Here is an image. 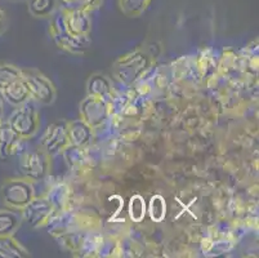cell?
<instances>
[{
  "label": "cell",
  "mask_w": 259,
  "mask_h": 258,
  "mask_svg": "<svg viewBox=\"0 0 259 258\" xmlns=\"http://www.w3.org/2000/svg\"><path fill=\"white\" fill-rule=\"evenodd\" d=\"M22 216L15 209H0V236L15 235L20 229Z\"/></svg>",
  "instance_id": "16"
},
{
  "label": "cell",
  "mask_w": 259,
  "mask_h": 258,
  "mask_svg": "<svg viewBox=\"0 0 259 258\" xmlns=\"http://www.w3.org/2000/svg\"><path fill=\"white\" fill-rule=\"evenodd\" d=\"M111 115V106L105 99L87 96L80 103V117L93 129L102 127Z\"/></svg>",
  "instance_id": "7"
},
{
  "label": "cell",
  "mask_w": 259,
  "mask_h": 258,
  "mask_svg": "<svg viewBox=\"0 0 259 258\" xmlns=\"http://www.w3.org/2000/svg\"><path fill=\"white\" fill-rule=\"evenodd\" d=\"M22 75V68L11 65V63L0 62V92L15 80L21 79Z\"/></svg>",
  "instance_id": "21"
},
{
  "label": "cell",
  "mask_w": 259,
  "mask_h": 258,
  "mask_svg": "<svg viewBox=\"0 0 259 258\" xmlns=\"http://www.w3.org/2000/svg\"><path fill=\"white\" fill-rule=\"evenodd\" d=\"M49 34L58 48L71 54L85 53L92 44L91 38H77L67 31L65 25V11L60 7L52 14Z\"/></svg>",
  "instance_id": "2"
},
{
  "label": "cell",
  "mask_w": 259,
  "mask_h": 258,
  "mask_svg": "<svg viewBox=\"0 0 259 258\" xmlns=\"http://www.w3.org/2000/svg\"><path fill=\"white\" fill-rule=\"evenodd\" d=\"M35 196L34 185L30 179L9 178L0 188V199L9 209L22 210Z\"/></svg>",
  "instance_id": "4"
},
{
  "label": "cell",
  "mask_w": 259,
  "mask_h": 258,
  "mask_svg": "<svg viewBox=\"0 0 259 258\" xmlns=\"http://www.w3.org/2000/svg\"><path fill=\"white\" fill-rule=\"evenodd\" d=\"M87 92H88V96L105 99L108 103H111L114 99L112 82L102 74H93L89 78L87 82Z\"/></svg>",
  "instance_id": "13"
},
{
  "label": "cell",
  "mask_w": 259,
  "mask_h": 258,
  "mask_svg": "<svg viewBox=\"0 0 259 258\" xmlns=\"http://www.w3.org/2000/svg\"><path fill=\"white\" fill-rule=\"evenodd\" d=\"M152 65V56L143 49L124 54L112 66L114 77L124 85H133L143 78Z\"/></svg>",
  "instance_id": "1"
},
{
  "label": "cell",
  "mask_w": 259,
  "mask_h": 258,
  "mask_svg": "<svg viewBox=\"0 0 259 258\" xmlns=\"http://www.w3.org/2000/svg\"><path fill=\"white\" fill-rule=\"evenodd\" d=\"M23 141L25 139L16 136L9 129L8 125L6 123H3L2 124V129H0V159L6 160L8 158H11V156L22 153Z\"/></svg>",
  "instance_id": "12"
},
{
  "label": "cell",
  "mask_w": 259,
  "mask_h": 258,
  "mask_svg": "<svg viewBox=\"0 0 259 258\" xmlns=\"http://www.w3.org/2000/svg\"><path fill=\"white\" fill-rule=\"evenodd\" d=\"M7 25H8V21H7V14L3 9L0 8V35L3 34L7 30Z\"/></svg>",
  "instance_id": "25"
},
{
  "label": "cell",
  "mask_w": 259,
  "mask_h": 258,
  "mask_svg": "<svg viewBox=\"0 0 259 258\" xmlns=\"http://www.w3.org/2000/svg\"><path fill=\"white\" fill-rule=\"evenodd\" d=\"M152 0H117L119 9L126 17H140L147 11Z\"/></svg>",
  "instance_id": "19"
},
{
  "label": "cell",
  "mask_w": 259,
  "mask_h": 258,
  "mask_svg": "<svg viewBox=\"0 0 259 258\" xmlns=\"http://www.w3.org/2000/svg\"><path fill=\"white\" fill-rule=\"evenodd\" d=\"M84 148H77V146L69 145L63 150V156H65L66 163L72 169L80 168L85 162V155H84Z\"/></svg>",
  "instance_id": "22"
},
{
  "label": "cell",
  "mask_w": 259,
  "mask_h": 258,
  "mask_svg": "<svg viewBox=\"0 0 259 258\" xmlns=\"http://www.w3.org/2000/svg\"><path fill=\"white\" fill-rule=\"evenodd\" d=\"M65 25L67 31L74 36L89 38L92 31L91 13L85 11H65Z\"/></svg>",
  "instance_id": "10"
},
{
  "label": "cell",
  "mask_w": 259,
  "mask_h": 258,
  "mask_svg": "<svg viewBox=\"0 0 259 258\" xmlns=\"http://www.w3.org/2000/svg\"><path fill=\"white\" fill-rule=\"evenodd\" d=\"M148 212H150V217L155 222H161L164 219L166 212V205L165 200H164V198L161 195L152 196L151 200H150Z\"/></svg>",
  "instance_id": "23"
},
{
  "label": "cell",
  "mask_w": 259,
  "mask_h": 258,
  "mask_svg": "<svg viewBox=\"0 0 259 258\" xmlns=\"http://www.w3.org/2000/svg\"><path fill=\"white\" fill-rule=\"evenodd\" d=\"M22 79L30 93V99L40 105H51L56 101L57 91L51 79L37 70H22Z\"/></svg>",
  "instance_id": "6"
},
{
  "label": "cell",
  "mask_w": 259,
  "mask_h": 258,
  "mask_svg": "<svg viewBox=\"0 0 259 258\" xmlns=\"http://www.w3.org/2000/svg\"><path fill=\"white\" fill-rule=\"evenodd\" d=\"M67 133H69L70 145L85 148L93 139L94 129L80 118L67 123Z\"/></svg>",
  "instance_id": "11"
},
{
  "label": "cell",
  "mask_w": 259,
  "mask_h": 258,
  "mask_svg": "<svg viewBox=\"0 0 259 258\" xmlns=\"http://www.w3.org/2000/svg\"><path fill=\"white\" fill-rule=\"evenodd\" d=\"M58 7V0H27V11L35 18H51Z\"/></svg>",
  "instance_id": "18"
},
{
  "label": "cell",
  "mask_w": 259,
  "mask_h": 258,
  "mask_svg": "<svg viewBox=\"0 0 259 258\" xmlns=\"http://www.w3.org/2000/svg\"><path fill=\"white\" fill-rule=\"evenodd\" d=\"M30 252L13 235L0 236V258H27Z\"/></svg>",
  "instance_id": "15"
},
{
  "label": "cell",
  "mask_w": 259,
  "mask_h": 258,
  "mask_svg": "<svg viewBox=\"0 0 259 258\" xmlns=\"http://www.w3.org/2000/svg\"><path fill=\"white\" fill-rule=\"evenodd\" d=\"M70 145L69 133H67V122L58 120L48 125L46 133L40 142V146L49 156L60 155Z\"/></svg>",
  "instance_id": "9"
},
{
  "label": "cell",
  "mask_w": 259,
  "mask_h": 258,
  "mask_svg": "<svg viewBox=\"0 0 259 258\" xmlns=\"http://www.w3.org/2000/svg\"><path fill=\"white\" fill-rule=\"evenodd\" d=\"M54 213L56 210L47 196H41V198L34 196L31 202L21 210V216H22V221H25L30 227L39 229V227L47 226V224L54 216Z\"/></svg>",
  "instance_id": "8"
},
{
  "label": "cell",
  "mask_w": 259,
  "mask_h": 258,
  "mask_svg": "<svg viewBox=\"0 0 259 258\" xmlns=\"http://www.w3.org/2000/svg\"><path fill=\"white\" fill-rule=\"evenodd\" d=\"M2 124H3V123H0V129H2Z\"/></svg>",
  "instance_id": "28"
},
{
  "label": "cell",
  "mask_w": 259,
  "mask_h": 258,
  "mask_svg": "<svg viewBox=\"0 0 259 258\" xmlns=\"http://www.w3.org/2000/svg\"><path fill=\"white\" fill-rule=\"evenodd\" d=\"M8 2H18V0H8Z\"/></svg>",
  "instance_id": "27"
},
{
  "label": "cell",
  "mask_w": 259,
  "mask_h": 258,
  "mask_svg": "<svg viewBox=\"0 0 259 258\" xmlns=\"http://www.w3.org/2000/svg\"><path fill=\"white\" fill-rule=\"evenodd\" d=\"M146 204L145 199L141 195H134L129 203V216L134 222H141L145 218Z\"/></svg>",
  "instance_id": "24"
},
{
  "label": "cell",
  "mask_w": 259,
  "mask_h": 258,
  "mask_svg": "<svg viewBox=\"0 0 259 258\" xmlns=\"http://www.w3.org/2000/svg\"><path fill=\"white\" fill-rule=\"evenodd\" d=\"M0 94L7 102L13 106H20L30 99V93L22 78L7 85L6 88L0 92Z\"/></svg>",
  "instance_id": "14"
},
{
  "label": "cell",
  "mask_w": 259,
  "mask_h": 258,
  "mask_svg": "<svg viewBox=\"0 0 259 258\" xmlns=\"http://www.w3.org/2000/svg\"><path fill=\"white\" fill-rule=\"evenodd\" d=\"M16 136L22 139H30L36 134L40 128V118L36 107L31 99L20 106H16L15 111L6 122Z\"/></svg>",
  "instance_id": "3"
},
{
  "label": "cell",
  "mask_w": 259,
  "mask_h": 258,
  "mask_svg": "<svg viewBox=\"0 0 259 258\" xmlns=\"http://www.w3.org/2000/svg\"><path fill=\"white\" fill-rule=\"evenodd\" d=\"M103 0H58L60 8L65 11H85L92 13L102 7Z\"/></svg>",
  "instance_id": "20"
},
{
  "label": "cell",
  "mask_w": 259,
  "mask_h": 258,
  "mask_svg": "<svg viewBox=\"0 0 259 258\" xmlns=\"http://www.w3.org/2000/svg\"><path fill=\"white\" fill-rule=\"evenodd\" d=\"M70 196H71V190L66 183L54 185L47 194V199L53 205L54 210L58 213L65 212L66 205L69 204Z\"/></svg>",
  "instance_id": "17"
},
{
  "label": "cell",
  "mask_w": 259,
  "mask_h": 258,
  "mask_svg": "<svg viewBox=\"0 0 259 258\" xmlns=\"http://www.w3.org/2000/svg\"><path fill=\"white\" fill-rule=\"evenodd\" d=\"M3 113H4L3 97H2V94H0V123H3Z\"/></svg>",
  "instance_id": "26"
},
{
  "label": "cell",
  "mask_w": 259,
  "mask_h": 258,
  "mask_svg": "<svg viewBox=\"0 0 259 258\" xmlns=\"http://www.w3.org/2000/svg\"><path fill=\"white\" fill-rule=\"evenodd\" d=\"M18 167L25 178L31 182L43 181L51 170V156L41 148L22 151Z\"/></svg>",
  "instance_id": "5"
}]
</instances>
